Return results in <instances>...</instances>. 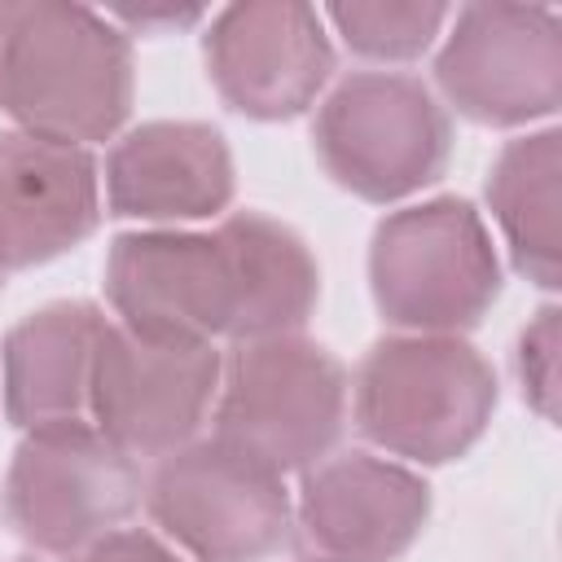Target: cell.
Returning <instances> with one entry per match:
<instances>
[{
	"label": "cell",
	"instance_id": "17",
	"mask_svg": "<svg viewBox=\"0 0 562 562\" xmlns=\"http://www.w3.org/2000/svg\"><path fill=\"white\" fill-rule=\"evenodd\" d=\"M321 18L364 61H413L439 40L452 9L435 0H338Z\"/></svg>",
	"mask_w": 562,
	"mask_h": 562
},
{
	"label": "cell",
	"instance_id": "6",
	"mask_svg": "<svg viewBox=\"0 0 562 562\" xmlns=\"http://www.w3.org/2000/svg\"><path fill=\"white\" fill-rule=\"evenodd\" d=\"M312 145L338 189L386 206L422 193L448 171L452 119L413 75L351 70L316 105Z\"/></svg>",
	"mask_w": 562,
	"mask_h": 562
},
{
	"label": "cell",
	"instance_id": "19",
	"mask_svg": "<svg viewBox=\"0 0 562 562\" xmlns=\"http://www.w3.org/2000/svg\"><path fill=\"white\" fill-rule=\"evenodd\" d=\"M75 562H184V553H176L149 527H119V531L101 536L97 544H88Z\"/></svg>",
	"mask_w": 562,
	"mask_h": 562
},
{
	"label": "cell",
	"instance_id": "11",
	"mask_svg": "<svg viewBox=\"0 0 562 562\" xmlns=\"http://www.w3.org/2000/svg\"><path fill=\"white\" fill-rule=\"evenodd\" d=\"M430 522V483L391 457L329 452L294 492L290 540L303 562H400Z\"/></svg>",
	"mask_w": 562,
	"mask_h": 562
},
{
	"label": "cell",
	"instance_id": "4",
	"mask_svg": "<svg viewBox=\"0 0 562 562\" xmlns=\"http://www.w3.org/2000/svg\"><path fill=\"white\" fill-rule=\"evenodd\" d=\"M351 382L342 360L303 338L233 342L220 364L211 435L272 474H303L334 452L347 426Z\"/></svg>",
	"mask_w": 562,
	"mask_h": 562
},
{
	"label": "cell",
	"instance_id": "1",
	"mask_svg": "<svg viewBox=\"0 0 562 562\" xmlns=\"http://www.w3.org/2000/svg\"><path fill=\"white\" fill-rule=\"evenodd\" d=\"M105 299L140 338L250 342L303 334L321 303V268L290 224L233 211L211 233H119L105 255Z\"/></svg>",
	"mask_w": 562,
	"mask_h": 562
},
{
	"label": "cell",
	"instance_id": "12",
	"mask_svg": "<svg viewBox=\"0 0 562 562\" xmlns=\"http://www.w3.org/2000/svg\"><path fill=\"white\" fill-rule=\"evenodd\" d=\"M202 61L228 110L255 123H281L316 105L334 75V44L312 4L246 0L211 13Z\"/></svg>",
	"mask_w": 562,
	"mask_h": 562
},
{
	"label": "cell",
	"instance_id": "16",
	"mask_svg": "<svg viewBox=\"0 0 562 562\" xmlns=\"http://www.w3.org/2000/svg\"><path fill=\"white\" fill-rule=\"evenodd\" d=\"M487 211L509 263L540 290L562 285V132L540 127L501 145L487 167Z\"/></svg>",
	"mask_w": 562,
	"mask_h": 562
},
{
	"label": "cell",
	"instance_id": "13",
	"mask_svg": "<svg viewBox=\"0 0 562 562\" xmlns=\"http://www.w3.org/2000/svg\"><path fill=\"white\" fill-rule=\"evenodd\" d=\"M237 189L228 140L215 123L149 119L127 127L101 167L105 215L149 228L215 220Z\"/></svg>",
	"mask_w": 562,
	"mask_h": 562
},
{
	"label": "cell",
	"instance_id": "7",
	"mask_svg": "<svg viewBox=\"0 0 562 562\" xmlns=\"http://www.w3.org/2000/svg\"><path fill=\"white\" fill-rule=\"evenodd\" d=\"M140 505L189 562H268L290 544L294 496L285 479L215 435L158 457Z\"/></svg>",
	"mask_w": 562,
	"mask_h": 562
},
{
	"label": "cell",
	"instance_id": "20",
	"mask_svg": "<svg viewBox=\"0 0 562 562\" xmlns=\"http://www.w3.org/2000/svg\"><path fill=\"white\" fill-rule=\"evenodd\" d=\"M202 18H206L202 9H110V22H119L127 35L132 31H140V35H149V31H176V26H193Z\"/></svg>",
	"mask_w": 562,
	"mask_h": 562
},
{
	"label": "cell",
	"instance_id": "5",
	"mask_svg": "<svg viewBox=\"0 0 562 562\" xmlns=\"http://www.w3.org/2000/svg\"><path fill=\"white\" fill-rule=\"evenodd\" d=\"M501 285L492 228L470 198L400 206L369 237V294L400 334H465L492 312Z\"/></svg>",
	"mask_w": 562,
	"mask_h": 562
},
{
	"label": "cell",
	"instance_id": "18",
	"mask_svg": "<svg viewBox=\"0 0 562 562\" xmlns=\"http://www.w3.org/2000/svg\"><path fill=\"white\" fill-rule=\"evenodd\" d=\"M558 347H562V307L544 303L514 342V373L527 408L540 422H558Z\"/></svg>",
	"mask_w": 562,
	"mask_h": 562
},
{
	"label": "cell",
	"instance_id": "3",
	"mask_svg": "<svg viewBox=\"0 0 562 562\" xmlns=\"http://www.w3.org/2000/svg\"><path fill=\"white\" fill-rule=\"evenodd\" d=\"M501 386L461 334H386L351 378L356 430L404 465H448L492 426Z\"/></svg>",
	"mask_w": 562,
	"mask_h": 562
},
{
	"label": "cell",
	"instance_id": "14",
	"mask_svg": "<svg viewBox=\"0 0 562 562\" xmlns=\"http://www.w3.org/2000/svg\"><path fill=\"white\" fill-rule=\"evenodd\" d=\"M101 162L88 145L0 132V259L9 272L40 268L101 224Z\"/></svg>",
	"mask_w": 562,
	"mask_h": 562
},
{
	"label": "cell",
	"instance_id": "22",
	"mask_svg": "<svg viewBox=\"0 0 562 562\" xmlns=\"http://www.w3.org/2000/svg\"><path fill=\"white\" fill-rule=\"evenodd\" d=\"M13 562H44V558H13Z\"/></svg>",
	"mask_w": 562,
	"mask_h": 562
},
{
	"label": "cell",
	"instance_id": "9",
	"mask_svg": "<svg viewBox=\"0 0 562 562\" xmlns=\"http://www.w3.org/2000/svg\"><path fill=\"white\" fill-rule=\"evenodd\" d=\"M435 53V88L479 127H527L562 105V18L544 4H461ZM443 105V110H448Z\"/></svg>",
	"mask_w": 562,
	"mask_h": 562
},
{
	"label": "cell",
	"instance_id": "15",
	"mask_svg": "<svg viewBox=\"0 0 562 562\" xmlns=\"http://www.w3.org/2000/svg\"><path fill=\"white\" fill-rule=\"evenodd\" d=\"M105 316L88 299H57L26 312L0 342L4 417L26 435L88 422L92 364Z\"/></svg>",
	"mask_w": 562,
	"mask_h": 562
},
{
	"label": "cell",
	"instance_id": "8",
	"mask_svg": "<svg viewBox=\"0 0 562 562\" xmlns=\"http://www.w3.org/2000/svg\"><path fill=\"white\" fill-rule=\"evenodd\" d=\"M140 461L92 422L26 430L4 470V522L44 558H79L140 509Z\"/></svg>",
	"mask_w": 562,
	"mask_h": 562
},
{
	"label": "cell",
	"instance_id": "10",
	"mask_svg": "<svg viewBox=\"0 0 562 562\" xmlns=\"http://www.w3.org/2000/svg\"><path fill=\"white\" fill-rule=\"evenodd\" d=\"M224 351L215 342H162L105 321L92 364L88 422L127 457L158 461L211 422Z\"/></svg>",
	"mask_w": 562,
	"mask_h": 562
},
{
	"label": "cell",
	"instance_id": "2",
	"mask_svg": "<svg viewBox=\"0 0 562 562\" xmlns=\"http://www.w3.org/2000/svg\"><path fill=\"white\" fill-rule=\"evenodd\" d=\"M136 92L132 35L110 13L61 0H0V110L18 132L110 140Z\"/></svg>",
	"mask_w": 562,
	"mask_h": 562
},
{
	"label": "cell",
	"instance_id": "21",
	"mask_svg": "<svg viewBox=\"0 0 562 562\" xmlns=\"http://www.w3.org/2000/svg\"><path fill=\"white\" fill-rule=\"evenodd\" d=\"M4 281H9V268H4V259H0V290H4Z\"/></svg>",
	"mask_w": 562,
	"mask_h": 562
}]
</instances>
